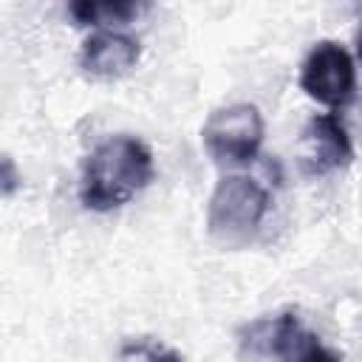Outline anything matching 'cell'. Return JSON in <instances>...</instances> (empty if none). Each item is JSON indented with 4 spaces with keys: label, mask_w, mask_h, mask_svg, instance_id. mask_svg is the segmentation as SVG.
<instances>
[{
    "label": "cell",
    "mask_w": 362,
    "mask_h": 362,
    "mask_svg": "<svg viewBox=\"0 0 362 362\" xmlns=\"http://www.w3.org/2000/svg\"><path fill=\"white\" fill-rule=\"evenodd\" d=\"M150 147L127 133L99 141L82 164L79 201L93 212H110L124 206L153 181Z\"/></svg>",
    "instance_id": "6da1fadb"
},
{
    "label": "cell",
    "mask_w": 362,
    "mask_h": 362,
    "mask_svg": "<svg viewBox=\"0 0 362 362\" xmlns=\"http://www.w3.org/2000/svg\"><path fill=\"white\" fill-rule=\"evenodd\" d=\"M243 356L249 362H339L317 334L303 328L294 314L263 317L246 325L240 337Z\"/></svg>",
    "instance_id": "7a4b0ae2"
},
{
    "label": "cell",
    "mask_w": 362,
    "mask_h": 362,
    "mask_svg": "<svg viewBox=\"0 0 362 362\" xmlns=\"http://www.w3.org/2000/svg\"><path fill=\"white\" fill-rule=\"evenodd\" d=\"M269 192L249 175L232 173L218 181L206 206L209 235L223 243H243L266 218Z\"/></svg>",
    "instance_id": "3957f363"
},
{
    "label": "cell",
    "mask_w": 362,
    "mask_h": 362,
    "mask_svg": "<svg viewBox=\"0 0 362 362\" xmlns=\"http://www.w3.org/2000/svg\"><path fill=\"white\" fill-rule=\"evenodd\" d=\"M263 116L249 102H235L209 113L201 127L206 153L226 167H243L257 158L263 147Z\"/></svg>",
    "instance_id": "277c9868"
},
{
    "label": "cell",
    "mask_w": 362,
    "mask_h": 362,
    "mask_svg": "<svg viewBox=\"0 0 362 362\" xmlns=\"http://www.w3.org/2000/svg\"><path fill=\"white\" fill-rule=\"evenodd\" d=\"M300 88L314 102L331 107L334 113L354 99L356 65L354 57L334 40H320L300 68Z\"/></svg>",
    "instance_id": "5b68a950"
},
{
    "label": "cell",
    "mask_w": 362,
    "mask_h": 362,
    "mask_svg": "<svg viewBox=\"0 0 362 362\" xmlns=\"http://www.w3.org/2000/svg\"><path fill=\"white\" fill-rule=\"evenodd\" d=\"M354 161V144L342 119L331 113H317L303 130V167L311 175H328Z\"/></svg>",
    "instance_id": "8992f818"
},
{
    "label": "cell",
    "mask_w": 362,
    "mask_h": 362,
    "mask_svg": "<svg viewBox=\"0 0 362 362\" xmlns=\"http://www.w3.org/2000/svg\"><path fill=\"white\" fill-rule=\"evenodd\" d=\"M139 54L141 48L136 37L113 28H99L82 42L79 65L93 79H119L139 62Z\"/></svg>",
    "instance_id": "52a82bcc"
},
{
    "label": "cell",
    "mask_w": 362,
    "mask_h": 362,
    "mask_svg": "<svg viewBox=\"0 0 362 362\" xmlns=\"http://www.w3.org/2000/svg\"><path fill=\"white\" fill-rule=\"evenodd\" d=\"M141 6L136 3H96V0H76L68 6L71 17L79 25H107V23H124L133 14H139Z\"/></svg>",
    "instance_id": "ba28073f"
},
{
    "label": "cell",
    "mask_w": 362,
    "mask_h": 362,
    "mask_svg": "<svg viewBox=\"0 0 362 362\" xmlns=\"http://www.w3.org/2000/svg\"><path fill=\"white\" fill-rule=\"evenodd\" d=\"M124 362H181V356L170 348H158L150 342H127L122 348Z\"/></svg>",
    "instance_id": "9c48e42d"
},
{
    "label": "cell",
    "mask_w": 362,
    "mask_h": 362,
    "mask_svg": "<svg viewBox=\"0 0 362 362\" xmlns=\"http://www.w3.org/2000/svg\"><path fill=\"white\" fill-rule=\"evenodd\" d=\"M3 173H6L3 192H6V195H11V189H14V164H11V158H6V161H3Z\"/></svg>",
    "instance_id": "30bf717a"
},
{
    "label": "cell",
    "mask_w": 362,
    "mask_h": 362,
    "mask_svg": "<svg viewBox=\"0 0 362 362\" xmlns=\"http://www.w3.org/2000/svg\"><path fill=\"white\" fill-rule=\"evenodd\" d=\"M359 62H362V28H359Z\"/></svg>",
    "instance_id": "8fae6325"
}]
</instances>
